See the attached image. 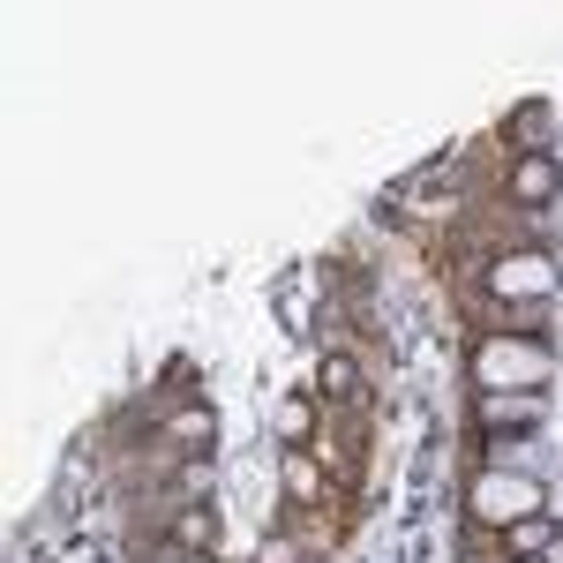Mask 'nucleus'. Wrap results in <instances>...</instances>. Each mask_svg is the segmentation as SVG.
Masks as SVG:
<instances>
[{
  "instance_id": "nucleus-1",
  "label": "nucleus",
  "mask_w": 563,
  "mask_h": 563,
  "mask_svg": "<svg viewBox=\"0 0 563 563\" xmlns=\"http://www.w3.org/2000/svg\"><path fill=\"white\" fill-rule=\"evenodd\" d=\"M556 368V353L541 346L533 331H511V339H481L474 346V390H541Z\"/></svg>"
},
{
  "instance_id": "nucleus-9",
  "label": "nucleus",
  "mask_w": 563,
  "mask_h": 563,
  "mask_svg": "<svg viewBox=\"0 0 563 563\" xmlns=\"http://www.w3.org/2000/svg\"><path fill=\"white\" fill-rule=\"evenodd\" d=\"M549 533H556V519L541 511V519H519V526H511V533H504V541H511L519 556H541V549H549Z\"/></svg>"
},
{
  "instance_id": "nucleus-13",
  "label": "nucleus",
  "mask_w": 563,
  "mask_h": 563,
  "mask_svg": "<svg viewBox=\"0 0 563 563\" xmlns=\"http://www.w3.org/2000/svg\"><path fill=\"white\" fill-rule=\"evenodd\" d=\"M256 563H301V549H294V541H263Z\"/></svg>"
},
{
  "instance_id": "nucleus-11",
  "label": "nucleus",
  "mask_w": 563,
  "mask_h": 563,
  "mask_svg": "<svg viewBox=\"0 0 563 563\" xmlns=\"http://www.w3.org/2000/svg\"><path fill=\"white\" fill-rule=\"evenodd\" d=\"M323 390H331V398H353V390H361V368H353L346 353H323Z\"/></svg>"
},
{
  "instance_id": "nucleus-15",
  "label": "nucleus",
  "mask_w": 563,
  "mask_h": 563,
  "mask_svg": "<svg viewBox=\"0 0 563 563\" xmlns=\"http://www.w3.org/2000/svg\"><path fill=\"white\" fill-rule=\"evenodd\" d=\"M174 563H211V556H188V549H180V556H174Z\"/></svg>"
},
{
  "instance_id": "nucleus-6",
  "label": "nucleus",
  "mask_w": 563,
  "mask_h": 563,
  "mask_svg": "<svg viewBox=\"0 0 563 563\" xmlns=\"http://www.w3.org/2000/svg\"><path fill=\"white\" fill-rule=\"evenodd\" d=\"M166 435H174L180 451H211V435H218V421H211V406H180L174 421H166Z\"/></svg>"
},
{
  "instance_id": "nucleus-8",
  "label": "nucleus",
  "mask_w": 563,
  "mask_h": 563,
  "mask_svg": "<svg viewBox=\"0 0 563 563\" xmlns=\"http://www.w3.org/2000/svg\"><path fill=\"white\" fill-rule=\"evenodd\" d=\"M174 541L188 549V556H211V541H218V519H211V511H180V519H174Z\"/></svg>"
},
{
  "instance_id": "nucleus-3",
  "label": "nucleus",
  "mask_w": 563,
  "mask_h": 563,
  "mask_svg": "<svg viewBox=\"0 0 563 563\" xmlns=\"http://www.w3.org/2000/svg\"><path fill=\"white\" fill-rule=\"evenodd\" d=\"M474 421L481 435H533L549 421V398L541 390H474Z\"/></svg>"
},
{
  "instance_id": "nucleus-7",
  "label": "nucleus",
  "mask_w": 563,
  "mask_h": 563,
  "mask_svg": "<svg viewBox=\"0 0 563 563\" xmlns=\"http://www.w3.org/2000/svg\"><path fill=\"white\" fill-rule=\"evenodd\" d=\"M286 496L294 504H316L323 496V474H316V459H308L301 443H286Z\"/></svg>"
},
{
  "instance_id": "nucleus-10",
  "label": "nucleus",
  "mask_w": 563,
  "mask_h": 563,
  "mask_svg": "<svg viewBox=\"0 0 563 563\" xmlns=\"http://www.w3.org/2000/svg\"><path fill=\"white\" fill-rule=\"evenodd\" d=\"M511 129L526 135V158H533V151H549V106H541V98L519 106V121H511Z\"/></svg>"
},
{
  "instance_id": "nucleus-12",
  "label": "nucleus",
  "mask_w": 563,
  "mask_h": 563,
  "mask_svg": "<svg viewBox=\"0 0 563 563\" xmlns=\"http://www.w3.org/2000/svg\"><path fill=\"white\" fill-rule=\"evenodd\" d=\"M308 429H316V406H308V398H286V406H278V435H286V443H308Z\"/></svg>"
},
{
  "instance_id": "nucleus-14",
  "label": "nucleus",
  "mask_w": 563,
  "mask_h": 563,
  "mask_svg": "<svg viewBox=\"0 0 563 563\" xmlns=\"http://www.w3.org/2000/svg\"><path fill=\"white\" fill-rule=\"evenodd\" d=\"M549 563H563V519H556V533H549V549H541Z\"/></svg>"
},
{
  "instance_id": "nucleus-4",
  "label": "nucleus",
  "mask_w": 563,
  "mask_h": 563,
  "mask_svg": "<svg viewBox=\"0 0 563 563\" xmlns=\"http://www.w3.org/2000/svg\"><path fill=\"white\" fill-rule=\"evenodd\" d=\"M563 286V271L549 249H526V256H504L488 271V294H504V301H549Z\"/></svg>"
},
{
  "instance_id": "nucleus-5",
  "label": "nucleus",
  "mask_w": 563,
  "mask_h": 563,
  "mask_svg": "<svg viewBox=\"0 0 563 563\" xmlns=\"http://www.w3.org/2000/svg\"><path fill=\"white\" fill-rule=\"evenodd\" d=\"M556 196H563V158H556V151H533V158H519V166H511V203L549 211Z\"/></svg>"
},
{
  "instance_id": "nucleus-2",
  "label": "nucleus",
  "mask_w": 563,
  "mask_h": 563,
  "mask_svg": "<svg viewBox=\"0 0 563 563\" xmlns=\"http://www.w3.org/2000/svg\"><path fill=\"white\" fill-rule=\"evenodd\" d=\"M466 511H474L481 526H511L519 519H541L549 504H541V481L533 474H511V466H481L474 474V488H466Z\"/></svg>"
},
{
  "instance_id": "nucleus-16",
  "label": "nucleus",
  "mask_w": 563,
  "mask_h": 563,
  "mask_svg": "<svg viewBox=\"0 0 563 563\" xmlns=\"http://www.w3.org/2000/svg\"><path fill=\"white\" fill-rule=\"evenodd\" d=\"M526 563H549V556H526Z\"/></svg>"
}]
</instances>
